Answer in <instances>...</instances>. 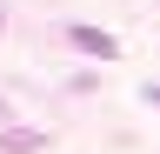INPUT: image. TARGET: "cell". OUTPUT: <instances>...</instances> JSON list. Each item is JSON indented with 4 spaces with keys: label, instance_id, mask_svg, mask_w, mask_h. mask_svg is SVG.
Returning a JSON list of instances; mask_svg holds the SVG:
<instances>
[{
    "label": "cell",
    "instance_id": "cell-2",
    "mask_svg": "<svg viewBox=\"0 0 160 154\" xmlns=\"http://www.w3.org/2000/svg\"><path fill=\"white\" fill-rule=\"evenodd\" d=\"M147 107H160V81H153V87H147Z\"/></svg>",
    "mask_w": 160,
    "mask_h": 154
},
{
    "label": "cell",
    "instance_id": "cell-1",
    "mask_svg": "<svg viewBox=\"0 0 160 154\" xmlns=\"http://www.w3.org/2000/svg\"><path fill=\"white\" fill-rule=\"evenodd\" d=\"M67 40H73L80 54H93V61H113V54H120V40H113V34H100V27H73Z\"/></svg>",
    "mask_w": 160,
    "mask_h": 154
}]
</instances>
